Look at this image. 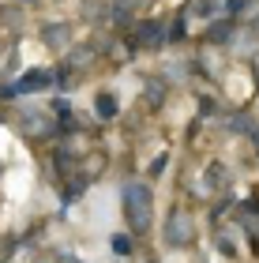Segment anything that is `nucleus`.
I'll use <instances>...</instances> for the list:
<instances>
[{"label": "nucleus", "mask_w": 259, "mask_h": 263, "mask_svg": "<svg viewBox=\"0 0 259 263\" xmlns=\"http://www.w3.org/2000/svg\"><path fill=\"white\" fill-rule=\"evenodd\" d=\"M124 218L132 233H150V222H154V196L143 181H128L124 184Z\"/></svg>", "instance_id": "f257e3e1"}, {"label": "nucleus", "mask_w": 259, "mask_h": 263, "mask_svg": "<svg viewBox=\"0 0 259 263\" xmlns=\"http://www.w3.org/2000/svg\"><path fill=\"white\" fill-rule=\"evenodd\" d=\"M166 241L173 248H184V245L195 241V222H192V214H188L184 207L169 211V218H166Z\"/></svg>", "instance_id": "f03ea898"}, {"label": "nucleus", "mask_w": 259, "mask_h": 263, "mask_svg": "<svg viewBox=\"0 0 259 263\" xmlns=\"http://www.w3.org/2000/svg\"><path fill=\"white\" fill-rule=\"evenodd\" d=\"M49 83H53V71L30 68L19 83H8V87H0V98H19V94H30V90H45Z\"/></svg>", "instance_id": "7ed1b4c3"}, {"label": "nucleus", "mask_w": 259, "mask_h": 263, "mask_svg": "<svg viewBox=\"0 0 259 263\" xmlns=\"http://www.w3.org/2000/svg\"><path fill=\"white\" fill-rule=\"evenodd\" d=\"M162 42H166V23L162 19H143L132 30V45L135 49H162Z\"/></svg>", "instance_id": "20e7f679"}, {"label": "nucleus", "mask_w": 259, "mask_h": 263, "mask_svg": "<svg viewBox=\"0 0 259 263\" xmlns=\"http://www.w3.org/2000/svg\"><path fill=\"white\" fill-rule=\"evenodd\" d=\"M23 132L38 139V136H56V132H61V124H53L49 117H38L34 109H27V113H23Z\"/></svg>", "instance_id": "39448f33"}, {"label": "nucleus", "mask_w": 259, "mask_h": 263, "mask_svg": "<svg viewBox=\"0 0 259 263\" xmlns=\"http://www.w3.org/2000/svg\"><path fill=\"white\" fill-rule=\"evenodd\" d=\"M42 42H49L53 49H68V45H72V23H45Z\"/></svg>", "instance_id": "423d86ee"}, {"label": "nucleus", "mask_w": 259, "mask_h": 263, "mask_svg": "<svg viewBox=\"0 0 259 263\" xmlns=\"http://www.w3.org/2000/svg\"><path fill=\"white\" fill-rule=\"evenodd\" d=\"M94 113H98V121H113L116 117V94L102 90L98 98H94Z\"/></svg>", "instance_id": "0eeeda50"}, {"label": "nucleus", "mask_w": 259, "mask_h": 263, "mask_svg": "<svg viewBox=\"0 0 259 263\" xmlns=\"http://www.w3.org/2000/svg\"><path fill=\"white\" fill-rule=\"evenodd\" d=\"M94 57H98V49H90V45H79V49H72V57H68V71H75V68H90L94 64Z\"/></svg>", "instance_id": "6e6552de"}, {"label": "nucleus", "mask_w": 259, "mask_h": 263, "mask_svg": "<svg viewBox=\"0 0 259 263\" xmlns=\"http://www.w3.org/2000/svg\"><path fill=\"white\" fill-rule=\"evenodd\" d=\"M135 4H139V0H116V4L109 8V15H113V23H116V27H128V23H132V11H135Z\"/></svg>", "instance_id": "1a4fd4ad"}, {"label": "nucleus", "mask_w": 259, "mask_h": 263, "mask_svg": "<svg viewBox=\"0 0 259 263\" xmlns=\"http://www.w3.org/2000/svg\"><path fill=\"white\" fill-rule=\"evenodd\" d=\"M229 34H233V19H222L207 30V42H229Z\"/></svg>", "instance_id": "9d476101"}, {"label": "nucleus", "mask_w": 259, "mask_h": 263, "mask_svg": "<svg viewBox=\"0 0 259 263\" xmlns=\"http://www.w3.org/2000/svg\"><path fill=\"white\" fill-rule=\"evenodd\" d=\"M162 98H166V83H162V79H147V102L158 105Z\"/></svg>", "instance_id": "9b49d317"}, {"label": "nucleus", "mask_w": 259, "mask_h": 263, "mask_svg": "<svg viewBox=\"0 0 259 263\" xmlns=\"http://www.w3.org/2000/svg\"><path fill=\"white\" fill-rule=\"evenodd\" d=\"M113 252H116V256H132V237H128V233H116V237H113Z\"/></svg>", "instance_id": "f8f14e48"}, {"label": "nucleus", "mask_w": 259, "mask_h": 263, "mask_svg": "<svg viewBox=\"0 0 259 263\" xmlns=\"http://www.w3.org/2000/svg\"><path fill=\"white\" fill-rule=\"evenodd\" d=\"M192 8H195V15H214L222 4L218 0H192Z\"/></svg>", "instance_id": "ddd939ff"}, {"label": "nucleus", "mask_w": 259, "mask_h": 263, "mask_svg": "<svg viewBox=\"0 0 259 263\" xmlns=\"http://www.w3.org/2000/svg\"><path fill=\"white\" fill-rule=\"evenodd\" d=\"M169 38H173V42H181V38H184V19H176V23H173V30H169Z\"/></svg>", "instance_id": "4468645a"}, {"label": "nucleus", "mask_w": 259, "mask_h": 263, "mask_svg": "<svg viewBox=\"0 0 259 263\" xmlns=\"http://www.w3.org/2000/svg\"><path fill=\"white\" fill-rule=\"evenodd\" d=\"M87 15H105V4H98V0H87Z\"/></svg>", "instance_id": "2eb2a0df"}, {"label": "nucleus", "mask_w": 259, "mask_h": 263, "mask_svg": "<svg viewBox=\"0 0 259 263\" xmlns=\"http://www.w3.org/2000/svg\"><path fill=\"white\" fill-rule=\"evenodd\" d=\"M162 170H166V154H162V158H154V165H150V177H162Z\"/></svg>", "instance_id": "dca6fc26"}, {"label": "nucleus", "mask_w": 259, "mask_h": 263, "mask_svg": "<svg viewBox=\"0 0 259 263\" xmlns=\"http://www.w3.org/2000/svg\"><path fill=\"white\" fill-rule=\"evenodd\" d=\"M218 248H222L226 256H233V241H229V237H218Z\"/></svg>", "instance_id": "f3484780"}, {"label": "nucleus", "mask_w": 259, "mask_h": 263, "mask_svg": "<svg viewBox=\"0 0 259 263\" xmlns=\"http://www.w3.org/2000/svg\"><path fill=\"white\" fill-rule=\"evenodd\" d=\"M252 245H255V248H259V233H255V237H252Z\"/></svg>", "instance_id": "a211bd4d"}, {"label": "nucleus", "mask_w": 259, "mask_h": 263, "mask_svg": "<svg viewBox=\"0 0 259 263\" xmlns=\"http://www.w3.org/2000/svg\"><path fill=\"white\" fill-rule=\"evenodd\" d=\"M72 263H83V259H72Z\"/></svg>", "instance_id": "6ab92c4d"}]
</instances>
